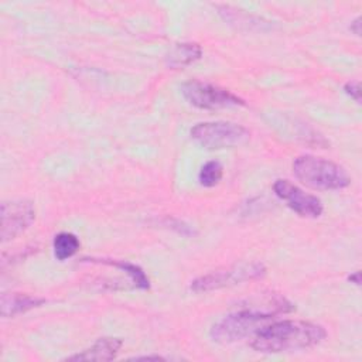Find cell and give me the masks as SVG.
I'll return each mask as SVG.
<instances>
[{
	"mask_svg": "<svg viewBox=\"0 0 362 362\" xmlns=\"http://www.w3.org/2000/svg\"><path fill=\"white\" fill-rule=\"evenodd\" d=\"M42 303H45L44 298L33 297L30 294L23 293H3L0 300L1 307V315L4 318L16 317L18 314H23L28 310H33L35 307H40Z\"/></svg>",
	"mask_w": 362,
	"mask_h": 362,
	"instance_id": "30bf717a",
	"label": "cell"
},
{
	"mask_svg": "<svg viewBox=\"0 0 362 362\" xmlns=\"http://www.w3.org/2000/svg\"><path fill=\"white\" fill-rule=\"evenodd\" d=\"M327 338L322 325L303 320L272 321L259 329L252 339V348L262 354H283L310 349Z\"/></svg>",
	"mask_w": 362,
	"mask_h": 362,
	"instance_id": "6da1fadb",
	"label": "cell"
},
{
	"mask_svg": "<svg viewBox=\"0 0 362 362\" xmlns=\"http://www.w3.org/2000/svg\"><path fill=\"white\" fill-rule=\"evenodd\" d=\"M274 314L256 310L253 307L232 313L211 328V338L218 344H233L249 335H255L264 325L272 322Z\"/></svg>",
	"mask_w": 362,
	"mask_h": 362,
	"instance_id": "3957f363",
	"label": "cell"
},
{
	"mask_svg": "<svg viewBox=\"0 0 362 362\" xmlns=\"http://www.w3.org/2000/svg\"><path fill=\"white\" fill-rule=\"evenodd\" d=\"M95 263H103V264H109V266H115L120 270H123L133 281V284L137 287V288H148L150 287V281H148V277L146 276V273L139 267L136 266L134 263H130V262H124V260H109V259H89Z\"/></svg>",
	"mask_w": 362,
	"mask_h": 362,
	"instance_id": "7c38bea8",
	"label": "cell"
},
{
	"mask_svg": "<svg viewBox=\"0 0 362 362\" xmlns=\"http://www.w3.org/2000/svg\"><path fill=\"white\" fill-rule=\"evenodd\" d=\"M344 90L358 103H361V88H359V82L358 81H349L345 83Z\"/></svg>",
	"mask_w": 362,
	"mask_h": 362,
	"instance_id": "2e32d148",
	"label": "cell"
},
{
	"mask_svg": "<svg viewBox=\"0 0 362 362\" xmlns=\"http://www.w3.org/2000/svg\"><path fill=\"white\" fill-rule=\"evenodd\" d=\"M189 134L194 141L209 150L240 146L250 137L246 127L230 122H202L195 124Z\"/></svg>",
	"mask_w": 362,
	"mask_h": 362,
	"instance_id": "277c9868",
	"label": "cell"
},
{
	"mask_svg": "<svg viewBox=\"0 0 362 362\" xmlns=\"http://www.w3.org/2000/svg\"><path fill=\"white\" fill-rule=\"evenodd\" d=\"M123 342L120 338H113V337H105L99 338L92 346L71 355L66 358V361H75V362H82V361H96V362H103V361H112L117 356L120 352Z\"/></svg>",
	"mask_w": 362,
	"mask_h": 362,
	"instance_id": "9c48e42d",
	"label": "cell"
},
{
	"mask_svg": "<svg viewBox=\"0 0 362 362\" xmlns=\"http://www.w3.org/2000/svg\"><path fill=\"white\" fill-rule=\"evenodd\" d=\"M351 31L355 34V35H361V17H356L352 23H351Z\"/></svg>",
	"mask_w": 362,
	"mask_h": 362,
	"instance_id": "e0dca14e",
	"label": "cell"
},
{
	"mask_svg": "<svg viewBox=\"0 0 362 362\" xmlns=\"http://www.w3.org/2000/svg\"><path fill=\"white\" fill-rule=\"evenodd\" d=\"M293 174L307 187L321 191L342 189L351 182L348 173L339 164L311 154L294 158Z\"/></svg>",
	"mask_w": 362,
	"mask_h": 362,
	"instance_id": "7a4b0ae2",
	"label": "cell"
},
{
	"mask_svg": "<svg viewBox=\"0 0 362 362\" xmlns=\"http://www.w3.org/2000/svg\"><path fill=\"white\" fill-rule=\"evenodd\" d=\"M266 267L259 262H245L233 264L221 270H214L204 274L189 284V290L194 293H206L212 290H219L223 287H230L240 284L247 280L259 279L264 276Z\"/></svg>",
	"mask_w": 362,
	"mask_h": 362,
	"instance_id": "5b68a950",
	"label": "cell"
},
{
	"mask_svg": "<svg viewBox=\"0 0 362 362\" xmlns=\"http://www.w3.org/2000/svg\"><path fill=\"white\" fill-rule=\"evenodd\" d=\"M348 279H349V281L355 283L356 286H359V284H361V273H359V272H355V273H354V274H351Z\"/></svg>",
	"mask_w": 362,
	"mask_h": 362,
	"instance_id": "ac0fdd59",
	"label": "cell"
},
{
	"mask_svg": "<svg viewBox=\"0 0 362 362\" xmlns=\"http://www.w3.org/2000/svg\"><path fill=\"white\" fill-rule=\"evenodd\" d=\"M35 219V208L31 201L14 199L1 204V242H8L24 230Z\"/></svg>",
	"mask_w": 362,
	"mask_h": 362,
	"instance_id": "52a82bcc",
	"label": "cell"
},
{
	"mask_svg": "<svg viewBox=\"0 0 362 362\" xmlns=\"http://www.w3.org/2000/svg\"><path fill=\"white\" fill-rule=\"evenodd\" d=\"M219 13L225 17V20L230 21V23H239L240 24H245L246 27H252V25H257L262 28V25H264L266 23L262 20V18H257V17H253L247 13H243L242 10H236V8H232L229 6H222L219 7Z\"/></svg>",
	"mask_w": 362,
	"mask_h": 362,
	"instance_id": "9a60e30c",
	"label": "cell"
},
{
	"mask_svg": "<svg viewBox=\"0 0 362 362\" xmlns=\"http://www.w3.org/2000/svg\"><path fill=\"white\" fill-rule=\"evenodd\" d=\"M202 55V48L197 42H180L175 44L165 57L167 65L171 68H182L195 61Z\"/></svg>",
	"mask_w": 362,
	"mask_h": 362,
	"instance_id": "8fae6325",
	"label": "cell"
},
{
	"mask_svg": "<svg viewBox=\"0 0 362 362\" xmlns=\"http://www.w3.org/2000/svg\"><path fill=\"white\" fill-rule=\"evenodd\" d=\"M133 359H136V361H139V359H156V361H158V359H164V358L158 356V355H147V356H136Z\"/></svg>",
	"mask_w": 362,
	"mask_h": 362,
	"instance_id": "d6986e66",
	"label": "cell"
},
{
	"mask_svg": "<svg viewBox=\"0 0 362 362\" xmlns=\"http://www.w3.org/2000/svg\"><path fill=\"white\" fill-rule=\"evenodd\" d=\"M222 175H223L222 164L216 160H211L201 167L198 173V181L202 187L211 188V187H215L222 180Z\"/></svg>",
	"mask_w": 362,
	"mask_h": 362,
	"instance_id": "5bb4252c",
	"label": "cell"
},
{
	"mask_svg": "<svg viewBox=\"0 0 362 362\" xmlns=\"http://www.w3.org/2000/svg\"><path fill=\"white\" fill-rule=\"evenodd\" d=\"M181 93L188 103L199 109H222L245 105L243 99L230 90L195 79L182 83Z\"/></svg>",
	"mask_w": 362,
	"mask_h": 362,
	"instance_id": "8992f818",
	"label": "cell"
},
{
	"mask_svg": "<svg viewBox=\"0 0 362 362\" xmlns=\"http://www.w3.org/2000/svg\"><path fill=\"white\" fill-rule=\"evenodd\" d=\"M273 191L300 216L318 218L322 214L324 206L321 199L313 194H307L288 180H276L273 184Z\"/></svg>",
	"mask_w": 362,
	"mask_h": 362,
	"instance_id": "ba28073f",
	"label": "cell"
},
{
	"mask_svg": "<svg viewBox=\"0 0 362 362\" xmlns=\"http://www.w3.org/2000/svg\"><path fill=\"white\" fill-rule=\"evenodd\" d=\"M79 246H81L79 239L74 233H69V232L58 233L52 242L54 255L58 260H66V259L72 257L78 252Z\"/></svg>",
	"mask_w": 362,
	"mask_h": 362,
	"instance_id": "4fadbf2b",
	"label": "cell"
}]
</instances>
